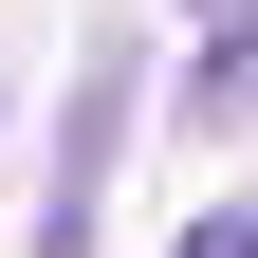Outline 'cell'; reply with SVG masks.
Masks as SVG:
<instances>
[{"instance_id":"6da1fadb","label":"cell","mask_w":258,"mask_h":258,"mask_svg":"<svg viewBox=\"0 0 258 258\" xmlns=\"http://www.w3.org/2000/svg\"><path fill=\"white\" fill-rule=\"evenodd\" d=\"M111 129H129V37L92 55V92H74V148H55V203H37V258H74V240H92V184H111Z\"/></svg>"},{"instance_id":"7a4b0ae2","label":"cell","mask_w":258,"mask_h":258,"mask_svg":"<svg viewBox=\"0 0 258 258\" xmlns=\"http://www.w3.org/2000/svg\"><path fill=\"white\" fill-rule=\"evenodd\" d=\"M184 37H203V92L240 74V37H258V0H184Z\"/></svg>"},{"instance_id":"3957f363","label":"cell","mask_w":258,"mask_h":258,"mask_svg":"<svg viewBox=\"0 0 258 258\" xmlns=\"http://www.w3.org/2000/svg\"><path fill=\"white\" fill-rule=\"evenodd\" d=\"M184 258H258V203H221V221H184Z\"/></svg>"}]
</instances>
